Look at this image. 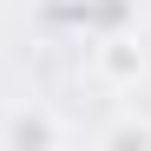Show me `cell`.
<instances>
[{"instance_id": "cell-3", "label": "cell", "mask_w": 151, "mask_h": 151, "mask_svg": "<svg viewBox=\"0 0 151 151\" xmlns=\"http://www.w3.org/2000/svg\"><path fill=\"white\" fill-rule=\"evenodd\" d=\"M99 145H105V151H132V145H138V151H145V145H151V118H132V112H125V118H112L105 132H99Z\"/></svg>"}, {"instance_id": "cell-2", "label": "cell", "mask_w": 151, "mask_h": 151, "mask_svg": "<svg viewBox=\"0 0 151 151\" xmlns=\"http://www.w3.org/2000/svg\"><path fill=\"white\" fill-rule=\"evenodd\" d=\"M59 138H66V125L46 118V112H13L7 125H0V145H20V151L27 145H59Z\"/></svg>"}, {"instance_id": "cell-1", "label": "cell", "mask_w": 151, "mask_h": 151, "mask_svg": "<svg viewBox=\"0 0 151 151\" xmlns=\"http://www.w3.org/2000/svg\"><path fill=\"white\" fill-rule=\"evenodd\" d=\"M92 66H99V79L105 86H138L145 79V53H138V40H125V33H105L92 46Z\"/></svg>"}]
</instances>
